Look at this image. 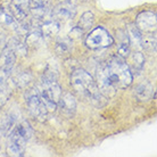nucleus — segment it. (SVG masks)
<instances>
[{
	"label": "nucleus",
	"mask_w": 157,
	"mask_h": 157,
	"mask_svg": "<svg viewBox=\"0 0 157 157\" xmlns=\"http://www.w3.org/2000/svg\"><path fill=\"white\" fill-rule=\"evenodd\" d=\"M97 86L100 94L112 98L117 89H125L132 82L130 67L120 56H114L97 70Z\"/></svg>",
	"instance_id": "f257e3e1"
},
{
	"label": "nucleus",
	"mask_w": 157,
	"mask_h": 157,
	"mask_svg": "<svg viewBox=\"0 0 157 157\" xmlns=\"http://www.w3.org/2000/svg\"><path fill=\"white\" fill-rule=\"evenodd\" d=\"M71 83L78 94L96 107H102L107 102V98L100 94L94 78L84 70H75L72 74Z\"/></svg>",
	"instance_id": "f03ea898"
},
{
	"label": "nucleus",
	"mask_w": 157,
	"mask_h": 157,
	"mask_svg": "<svg viewBox=\"0 0 157 157\" xmlns=\"http://www.w3.org/2000/svg\"><path fill=\"white\" fill-rule=\"evenodd\" d=\"M36 91L41 97L42 101L47 107L48 112H54L58 106L59 98L62 96V90L57 82V71L52 67L48 66L44 75L41 78L40 86L36 88Z\"/></svg>",
	"instance_id": "7ed1b4c3"
},
{
	"label": "nucleus",
	"mask_w": 157,
	"mask_h": 157,
	"mask_svg": "<svg viewBox=\"0 0 157 157\" xmlns=\"http://www.w3.org/2000/svg\"><path fill=\"white\" fill-rule=\"evenodd\" d=\"M33 130L28 121L21 122L14 128L8 138V150L13 155H23L26 142L31 139Z\"/></svg>",
	"instance_id": "20e7f679"
},
{
	"label": "nucleus",
	"mask_w": 157,
	"mask_h": 157,
	"mask_svg": "<svg viewBox=\"0 0 157 157\" xmlns=\"http://www.w3.org/2000/svg\"><path fill=\"white\" fill-rule=\"evenodd\" d=\"M113 42L114 40L112 36L108 33V31H106L101 26L96 28L94 31H91L86 40V46L90 49H100V48L109 47L110 44H113Z\"/></svg>",
	"instance_id": "39448f33"
},
{
	"label": "nucleus",
	"mask_w": 157,
	"mask_h": 157,
	"mask_svg": "<svg viewBox=\"0 0 157 157\" xmlns=\"http://www.w3.org/2000/svg\"><path fill=\"white\" fill-rule=\"evenodd\" d=\"M26 102L30 108V112L39 120H44L48 115V109L44 102L42 101L36 89H33L26 94Z\"/></svg>",
	"instance_id": "423d86ee"
},
{
	"label": "nucleus",
	"mask_w": 157,
	"mask_h": 157,
	"mask_svg": "<svg viewBox=\"0 0 157 157\" xmlns=\"http://www.w3.org/2000/svg\"><path fill=\"white\" fill-rule=\"evenodd\" d=\"M156 14L153 12H142L140 13L136 21V26L141 32L149 33L156 30Z\"/></svg>",
	"instance_id": "0eeeda50"
},
{
	"label": "nucleus",
	"mask_w": 157,
	"mask_h": 157,
	"mask_svg": "<svg viewBox=\"0 0 157 157\" xmlns=\"http://www.w3.org/2000/svg\"><path fill=\"white\" fill-rule=\"evenodd\" d=\"M54 14L59 20H71L76 14V8H75V5L72 2L71 0L70 1H64L56 7Z\"/></svg>",
	"instance_id": "6e6552de"
},
{
	"label": "nucleus",
	"mask_w": 157,
	"mask_h": 157,
	"mask_svg": "<svg viewBox=\"0 0 157 157\" xmlns=\"http://www.w3.org/2000/svg\"><path fill=\"white\" fill-rule=\"evenodd\" d=\"M58 105L60 107L62 112L65 115H67L68 117L73 116L75 110H76V101H75V98L71 94H68V92L60 96Z\"/></svg>",
	"instance_id": "1a4fd4ad"
},
{
	"label": "nucleus",
	"mask_w": 157,
	"mask_h": 157,
	"mask_svg": "<svg viewBox=\"0 0 157 157\" xmlns=\"http://www.w3.org/2000/svg\"><path fill=\"white\" fill-rule=\"evenodd\" d=\"M126 34L130 42V47H134L136 49L142 48V32L134 24H129L126 26Z\"/></svg>",
	"instance_id": "9d476101"
},
{
	"label": "nucleus",
	"mask_w": 157,
	"mask_h": 157,
	"mask_svg": "<svg viewBox=\"0 0 157 157\" xmlns=\"http://www.w3.org/2000/svg\"><path fill=\"white\" fill-rule=\"evenodd\" d=\"M13 10L14 16L17 21H24L28 16V10L30 8V0H13Z\"/></svg>",
	"instance_id": "9b49d317"
},
{
	"label": "nucleus",
	"mask_w": 157,
	"mask_h": 157,
	"mask_svg": "<svg viewBox=\"0 0 157 157\" xmlns=\"http://www.w3.org/2000/svg\"><path fill=\"white\" fill-rule=\"evenodd\" d=\"M49 6V0H30V10L36 18H41L46 15Z\"/></svg>",
	"instance_id": "f8f14e48"
},
{
	"label": "nucleus",
	"mask_w": 157,
	"mask_h": 157,
	"mask_svg": "<svg viewBox=\"0 0 157 157\" xmlns=\"http://www.w3.org/2000/svg\"><path fill=\"white\" fill-rule=\"evenodd\" d=\"M136 96H137L138 99L141 100V101L151 99L153 96H155V91H154L153 86H151L149 82H147V81L140 83V84L136 88Z\"/></svg>",
	"instance_id": "ddd939ff"
},
{
	"label": "nucleus",
	"mask_w": 157,
	"mask_h": 157,
	"mask_svg": "<svg viewBox=\"0 0 157 157\" xmlns=\"http://www.w3.org/2000/svg\"><path fill=\"white\" fill-rule=\"evenodd\" d=\"M72 40L68 38H60L58 39L57 43H56V50L59 55H65L68 54L72 50Z\"/></svg>",
	"instance_id": "4468645a"
},
{
	"label": "nucleus",
	"mask_w": 157,
	"mask_h": 157,
	"mask_svg": "<svg viewBox=\"0 0 157 157\" xmlns=\"http://www.w3.org/2000/svg\"><path fill=\"white\" fill-rule=\"evenodd\" d=\"M131 63H132V68L139 73L145 65V57L140 51H136L131 56Z\"/></svg>",
	"instance_id": "2eb2a0df"
},
{
	"label": "nucleus",
	"mask_w": 157,
	"mask_h": 157,
	"mask_svg": "<svg viewBox=\"0 0 157 157\" xmlns=\"http://www.w3.org/2000/svg\"><path fill=\"white\" fill-rule=\"evenodd\" d=\"M59 30V26H58V23L54 20H50V21H47L46 23L42 25V34L44 36H54L56 34Z\"/></svg>",
	"instance_id": "dca6fc26"
},
{
	"label": "nucleus",
	"mask_w": 157,
	"mask_h": 157,
	"mask_svg": "<svg viewBox=\"0 0 157 157\" xmlns=\"http://www.w3.org/2000/svg\"><path fill=\"white\" fill-rule=\"evenodd\" d=\"M94 14L90 12H86L83 14L80 22H78V28L81 29V30H88V29H90L94 25Z\"/></svg>",
	"instance_id": "f3484780"
},
{
	"label": "nucleus",
	"mask_w": 157,
	"mask_h": 157,
	"mask_svg": "<svg viewBox=\"0 0 157 157\" xmlns=\"http://www.w3.org/2000/svg\"><path fill=\"white\" fill-rule=\"evenodd\" d=\"M142 48L154 52L156 51V36L153 34V32H149L148 36H142Z\"/></svg>",
	"instance_id": "a211bd4d"
},
{
	"label": "nucleus",
	"mask_w": 157,
	"mask_h": 157,
	"mask_svg": "<svg viewBox=\"0 0 157 157\" xmlns=\"http://www.w3.org/2000/svg\"><path fill=\"white\" fill-rule=\"evenodd\" d=\"M16 124V115L15 114H9L5 120L4 124H2V132L7 133L9 132L12 128Z\"/></svg>",
	"instance_id": "6ab92c4d"
},
{
	"label": "nucleus",
	"mask_w": 157,
	"mask_h": 157,
	"mask_svg": "<svg viewBox=\"0 0 157 157\" xmlns=\"http://www.w3.org/2000/svg\"><path fill=\"white\" fill-rule=\"evenodd\" d=\"M9 88L7 86L6 82H0V106H2L7 101L9 97Z\"/></svg>",
	"instance_id": "aec40b11"
},
{
	"label": "nucleus",
	"mask_w": 157,
	"mask_h": 157,
	"mask_svg": "<svg viewBox=\"0 0 157 157\" xmlns=\"http://www.w3.org/2000/svg\"><path fill=\"white\" fill-rule=\"evenodd\" d=\"M31 78V76L29 74H26V73H24V74H21L18 78H16V84H18V86H21V88H23V86H25L26 84H28Z\"/></svg>",
	"instance_id": "412c9836"
},
{
	"label": "nucleus",
	"mask_w": 157,
	"mask_h": 157,
	"mask_svg": "<svg viewBox=\"0 0 157 157\" xmlns=\"http://www.w3.org/2000/svg\"><path fill=\"white\" fill-rule=\"evenodd\" d=\"M59 1H62V2H64V1H70V0H59Z\"/></svg>",
	"instance_id": "4be33fe9"
}]
</instances>
